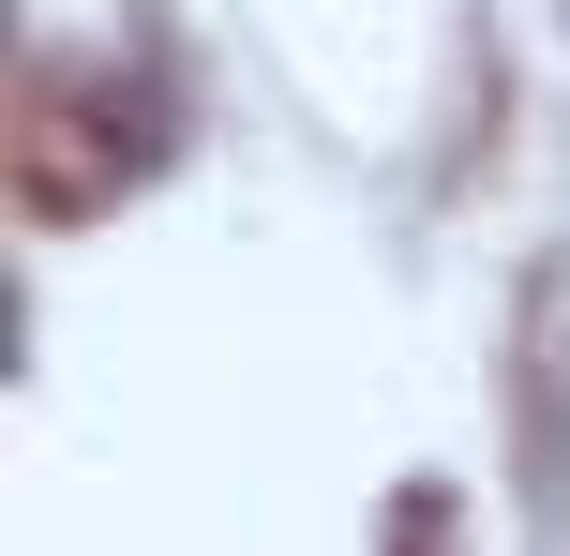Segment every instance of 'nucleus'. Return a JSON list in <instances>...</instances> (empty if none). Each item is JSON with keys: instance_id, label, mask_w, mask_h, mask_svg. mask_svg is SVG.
Listing matches in <instances>:
<instances>
[{"instance_id": "2", "label": "nucleus", "mask_w": 570, "mask_h": 556, "mask_svg": "<svg viewBox=\"0 0 570 556\" xmlns=\"http://www.w3.org/2000/svg\"><path fill=\"white\" fill-rule=\"evenodd\" d=\"M405 556H435V511H405Z\"/></svg>"}, {"instance_id": "1", "label": "nucleus", "mask_w": 570, "mask_h": 556, "mask_svg": "<svg viewBox=\"0 0 570 556\" xmlns=\"http://www.w3.org/2000/svg\"><path fill=\"white\" fill-rule=\"evenodd\" d=\"M511 481H525L541 556H570V256H541L525 331H511Z\"/></svg>"}]
</instances>
